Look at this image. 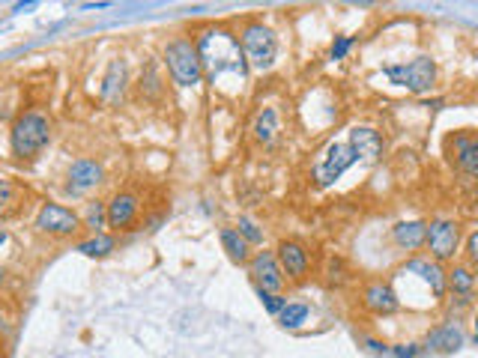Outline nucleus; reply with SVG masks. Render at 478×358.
<instances>
[{
  "label": "nucleus",
  "mask_w": 478,
  "mask_h": 358,
  "mask_svg": "<svg viewBox=\"0 0 478 358\" xmlns=\"http://www.w3.org/2000/svg\"><path fill=\"white\" fill-rule=\"evenodd\" d=\"M164 66H167V75L176 87H198L203 81V66H200V57H198V45L179 36V39L167 42L164 45Z\"/></svg>",
  "instance_id": "f257e3e1"
},
{
  "label": "nucleus",
  "mask_w": 478,
  "mask_h": 358,
  "mask_svg": "<svg viewBox=\"0 0 478 358\" xmlns=\"http://www.w3.org/2000/svg\"><path fill=\"white\" fill-rule=\"evenodd\" d=\"M9 140H12V152H15L18 159H33V155H39L48 147V140H51V123H48L45 114L27 111L15 119Z\"/></svg>",
  "instance_id": "f03ea898"
},
{
  "label": "nucleus",
  "mask_w": 478,
  "mask_h": 358,
  "mask_svg": "<svg viewBox=\"0 0 478 358\" xmlns=\"http://www.w3.org/2000/svg\"><path fill=\"white\" fill-rule=\"evenodd\" d=\"M356 161H362V159H358V152L350 143V138H347V140H329L326 147L320 150L317 161H314V183L320 188L335 185Z\"/></svg>",
  "instance_id": "7ed1b4c3"
},
{
  "label": "nucleus",
  "mask_w": 478,
  "mask_h": 358,
  "mask_svg": "<svg viewBox=\"0 0 478 358\" xmlns=\"http://www.w3.org/2000/svg\"><path fill=\"white\" fill-rule=\"evenodd\" d=\"M239 48H243L245 63L257 72L272 69L275 57H278V39H275V33L260 21H251L243 27V33H239Z\"/></svg>",
  "instance_id": "20e7f679"
},
{
  "label": "nucleus",
  "mask_w": 478,
  "mask_h": 358,
  "mask_svg": "<svg viewBox=\"0 0 478 358\" xmlns=\"http://www.w3.org/2000/svg\"><path fill=\"white\" fill-rule=\"evenodd\" d=\"M386 75L392 78V84L406 87L410 93H427L437 81V66H434V60H427V57H415L410 63L386 66Z\"/></svg>",
  "instance_id": "39448f33"
},
{
  "label": "nucleus",
  "mask_w": 478,
  "mask_h": 358,
  "mask_svg": "<svg viewBox=\"0 0 478 358\" xmlns=\"http://www.w3.org/2000/svg\"><path fill=\"white\" fill-rule=\"evenodd\" d=\"M81 227V218L63 203H42L36 212V230L48 236H72Z\"/></svg>",
  "instance_id": "423d86ee"
},
{
  "label": "nucleus",
  "mask_w": 478,
  "mask_h": 358,
  "mask_svg": "<svg viewBox=\"0 0 478 358\" xmlns=\"http://www.w3.org/2000/svg\"><path fill=\"white\" fill-rule=\"evenodd\" d=\"M430 254H434L437 263L442 260H454V254H458L460 248V227L448 221V218H439V221H430L427 224V242Z\"/></svg>",
  "instance_id": "0eeeda50"
},
{
  "label": "nucleus",
  "mask_w": 478,
  "mask_h": 358,
  "mask_svg": "<svg viewBox=\"0 0 478 358\" xmlns=\"http://www.w3.org/2000/svg\"><path fill=\"white\" fill-rule=\"evenodd\" d=\"M248 274L254 278L257 290L263 293H278L284 286V272L278 266V260H275V254H269V251H257L248 260Z\"/></svg>",
  "instance_id": "6e6552de"
},
{
  "label": "nucleus",
  "mask_w": 478,
  "mask_h": 358,
  "mask_svg": "<svg viewBox=\"0 0 478 358\" xmlns=\"http://www.w3.org/2000/svg\"><path fill=\"white\" fill-rule=\"evenodd\" d=\"M102 164L93 161V159H78L72 161L69 173H66V191L69 194H87L96 185L102 183Z\"/></svg>",
  "instance_id": "1a4fd4ad"
},
{
  "label": "nucleus",
  "mask_w": 478,
  "mask_h": 358,
  "mask_svg": "<svg viewBox=\"0 0 478 358\" xmlns=\"http://www.w3.org/2000/svg\"><path fill=\"white\" fill-rule=\"evenodd\" d=\"M403 274H415V278L422 281L437 298L446 296L448 272L442 269V263H437V260H410V263L403 266Z\"/></svg>",
  "instance_id": "9d476101"
},
{
  "label": "nucleus",
  "mask_w": 478,
  "mask_h": 358,
  "mask_svg": "<svg viewBox=\"0 0 478 358\" xmlns=\"http://www.w3.org/2000/svg\"><path fill=\"white\" fill-rule=\"evenodd\" d=\"M108 209V227H114V230H126V227L138 218V209L141 203L135 194H129V191H117V194L105 203Z\"/></svg>",
  "instance_id": "9b49d317"
},
{
  "label": "nucleus",
  "mask_w": 478,
  "mask_h": 358,
  "mask_svg": "<svg viewBox=\"0 0 478 358\" xmlns=\"http://www.w3.org/2000/svg\"><path fill=\"white\" fill-rule=\"evenodd\" d=\"M275 260H278L281 272H287L293 281H302L305 274H308V251L299 242L284 239V242L278 245V254H275Z\"/></svg>",
  "instance_id": "f8f14e48"
},
{
  "label": "nucleus",
  "mask_w": 478,
  "mask_h": 358,
  "mask_svg": "<svg viewBox=\"0 0 478 358\" xmlns=\"http://www.w3.org/2000/svg\"><path fill=\"white\" fill-rule=\"evenodd\" d=\"M347 138H350V143L356 147L358 159L362 161H377L380 152H382V138L377 128L370 126H353L350 131H347Z\"/></svg>",
  "instance_id": "ddd939ff"
},
{
  "label": "nucleus",
  "mask_w": 478,
  "mask_h": 358,
  "mask_svg": "<svg viewBox=\"0 0 478 358\" xmlns=\"http://www.w3.org/2000/svg\"><path fill=\"white\" fill-rule=\"evenodd\" d=\"M365 307L370 310V314H394L398 310V296H394V290L386 284V281H374L365 286V296H362Z\"/></svg>",
  "instance_id": "4468645a"
},
{
  "label": "nucleus",
  "mask_w": 478,
  "mask_h": 358,
  "mask_svg": "<svg viewBox=\"0 0 478 358\" xmlns=\"http://www.w3.org/2000/svg\"><path fill=\"white\" fill-rule=\"evenodd\" d=\"M392 242L401 251H418L427 242V224L425 221H398L392 227Z\"/></svg>",
  "instance_id": "2eb2a0df"
},
{
  "label": "nucleus",
  "mask_w": 478,
  "mask_h": 358,
  "mask_svg": "<svg viewBox=\"0 0 478 358\" xmlns=\"http://www.w3.org/2000/svg\"><path fill=\"white\" fill-rule=\"evenodd\" d=\"M451 147H454V161L463 173L478 176V135H454L451 138Z\"/></svg>",
  "instance_id": "dca6fc26"
},
{
  "label": "nucleus",
  "mask_w": 478,
  "mask_h": 358,
  "mask_svg": "<svg viewBox=\"0 0 478 358\" xmlns=\"http://www.w3.org/2000/svg\"><path fill=\"white\" fill-rule=\"evenodd\" d=\"M126 93V63L123 60H111V66L105 72V81H102V99L108 105H114L123 99Z\"/></svg>",
  "instance_id": "f3484780"
},
{
  "label": "nucleus",
  "mask_w": 478,
  "mask_h": 358,
  "mask_svg": "<svg viewBox=\"0 0 478 358\" xmlns=\"http://www.w3.org/2000/svg\"><path fill=\"white\" fill-rule=\"evenodd\" d=\"M251 131H254L257 143H263V147H272L275 138H278V131H281L278 111H275V107H263V111L254 117V126H251Z\"/></svg>",
  "instance_id": "a211bd4d"
},
{
  "label": "nucleus",
  "mask_w": 478,
  "mask_h": 358,
  "mask_svg": "<svg viewBox=\"0 0 478 358\" xmlns=\"http://www.w3.org/2000/svg\"><path fill=\"white\" fill-rule=\"evenodd\" d=\"M463 346V334L458 326H439L427 334V350H437V352H454Z\"/></svg>",
  "instance_id": "6ab92c4d"
},
{
  "label": "nucleus",
  "mask_w": 478,
  "mask_h": 358,
  "mask_svg": "<svg viewBox=\"0 0 478 358\" xmlns=\"http://www.w3.org/2000/svg\"><path fill=\"white\" fill-rule=\"evenodd\" d=\"M219 239H221L224 254L231 257L233 263H248V260H251V257H248V242L236 233V227H224V230L219 233Z\"/></svg>",
  "instance_id": "aec40b11"
},
{
  "label": "nucleus",
  "mask_w": 478,
  "mask_h": 358,
  "mask_svg": "<svg viewBox=\"0 0 478 358\" xmlns=\"http://www.w3.org/2000/svg\"><path fill=\"white\" fill-rule=\"evenodd\" d=\"M448 286L454 296H460V302H470L472 286H475V274L470 272V266H454L448 272Z\"/></svg>",
  "instance_id": "412c9836"
},
{
  "label": "nucleus",
  "mask_w": 478,
  "mask_h": 358,
  "mask_svg": "<svg viewBox=\"0 0 478 358\" xmlns=\"http://www.w3.org/2000/svg\"><path fill=\"white\" fill-rule=\"evenodd\" d=\"M308 305H302V302H290V305H284V310L278 314V319H281V326L284 329H299L302 322H308Z\"/></svg>",
  "instance_id": "4be33fe9"
},
{
  "label": "nucleus",
  "mask_w": 478,
  "mask_h": 358,
  "mask_svg": "<svg viewBox=\"0 0 478 358\" xmlns=\"http://www.w3.org/2000/svg\"><path fill=\"white\" fill-rule=\"evenodd\" d=\"M105 224H108V209H105V203H99V200L87 203V215H84V227H90V230H93V236H102Z\"/></svg>",
  "instance_id": "5701e85b"
},
{
  "label": "nucleus",
  "mask_w": 478,
  "mask_h": 358,
  "mask_svg": "<svg viewBox=\"0 0 478 358\" xmlns=\"http://www.w3.org/2000/svg\"><path fill=\"white\" fill-rule=\"evenodd\" d=\"M78 251L84 257H108L114 251V239L111 236H93L87 242H81Z\"/></svg>",
  "instance_id": "b1692460"
},
{
  "label": "nucleus",
  "mask_w": 478,
  "mask_h": 358,
  "mask_svg": "<svg viewBox=\"0 0 478 358\" xmlns=\"http://www.w3.org/2000/svg\"><path fill=\"white\" fill-rule=\"evenodd\" d=\"M236 233L243 236L248 245H263V230H260V224H257L254 218H248V215H243V218L236 221Z\"/></svg>",
  "instance_id": "393cba45"
},
{
  "label": "nucleus",
  "mask_w": 478,
  "mask_h": 358,
  "mask_svg": "<svg viewBox=\"0 0 478 358\" xmlns=\"http://www.w3.org/2000/svg\"><path fill=\"white\" fill-rule=\"evenodd\" d=\"M141 93L143 95H159L162 93V78H159V72H155L153 63L147 66V75H141Z\"/></svg>",
  "instance_id": "a878e982"
},
{
  "label": "nucleus",
  "mask_w": 478,
  "mask_h": 358,
  "mask_svg": "<svg viewBox=\"0 0 478 358\" xmlns=\"http://www.w3.org/2000/svg\"><path fill=\"white\" fill-rule=\"evenodd\" d=\"M257 296H260V302H263V307H266L269 314H281L284 305H287V298H281L278 293H263V290H257Z\"/></svg>",
  "instance_id": "bb28decb"
},
{
  "label": "nucleus",
  "mask_w": 478,
  "mask_h": 358,
  "mask_svg": "<svg viewBox=\"0 0 478 358\" xmlns=\"http://www.w3.org/2000/svg\"><path fill=\"white\" fill-rule=\"evenodd\" d=\"M350 45H353V39H350V36H338V39H335L332 42V60H344V54L347 51H350Z\"/></svg>",
  "instance_id": "cd10ccee"
},
{
  "label": "nucleus",
  "mask_w": 478,
  "mask_h": 358,
  "mask_svg": "<svg viewBox=\"0 0 478 358\" xmlns=\"http://www.w3.org/2000/svg\"><path fill=\"white\" fill-rule=\"evenodd\" d=\"M466 257H470L472 266H478V233H472L466 239Z\"/></svg>",
  "instance_id": "c85d7f7f"
},
{
  "label": "nucleus",
  "mask_w": 478,
  "mask_h": 358,
  "mask_svg": "<svg viewBox=\"0 0 478 358\" xmlns=\"http://www.w3.org/2000/svg\"><path fill=\"white\" fill-rule=\"evenodd\" d=\"M9 200H12V183H9V179L0 176V209H4Z\"/></svg>",
  "instance_id": "c756f323"
},
{
  "label": "nucleus",
  "mask_w": 478,
  "mask_h": 358,
  "mask_svg": "<svg viewBox=\"0 0 478 358\" xmlns=\"http://www.w3.org/2000/svg\"><path fill=\"white\" fill-rule=\"evenodd\" d=\"M392 352L398 355V358H415V355H418V346H415V343H410V346H394Z\"/></svg>",
  "instance_id": "7c9ffc66"
},
{
  "label": "nucleus",
  "mask_w": 478,
  "mask_h": 358,
  "mask_svg": "<svg viewBox=\"0 0 478 358\" xmlns=\"http://www.w3.org/2000/svg\"><path fill=\"white\" fill-rule=\"evenodd\" d=\"M368 346H370L374 352H389V346H386V343H380V340H368Z\"/></svg>",
  "instance_id": "2f4dec72"
},
{
  "label": "nucleus",
  "mask_w": 478,
  "mask_h": 358,
  "mask_svg": "<svg viewBox=\"0 0 478 358\" xmlns=\"http://www.w3.org/2000/svg\"><path fill=\"white\" fill-rule=\"evenodd\" d=\"M4 242H6V230L0 227V248H4Z\"/></svg>",
  "instance_id": "473e14b6"
},
{
  "label": "nucleus",
  "mask_w": 478,
  "mask_h": 358,
  "mask_svg": "<svg viewBox=\"0 0 478 358\" xmlns=\"http://www.w3.org/2000/svg\"><path fill=\"white\" fill-rule=\"evenodd\" d=\"M475 340H478V322H475Z\"/></svg>",
  "instance_id": "72a5a7b5"
}]
</instances>
